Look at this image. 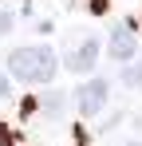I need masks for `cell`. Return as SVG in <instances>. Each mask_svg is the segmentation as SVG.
Listing matches in <instances>:
<instances>
[{
  "mask_svg": "<svg viewBox=\"0 0 142 146\" xmlns=\"http://www.w3.org/2000/svg\"><path fill=\"white\" fill-rule=\"evenodd\" d=\"M111 55H115V59H130V55H134V32L126 24H118L115 32H111Z\"/></svg>",
  "mask_w": 142,
  "mask_h": 146,
  "instance_id": "277c9868",
  "label": "cell"
},
{
  "mask_svg": "<svg viewBox=\"0 0 142 146\" xmlns=\"http://www.w3.org/2000/svg\"><path fill=\"white\" fill-rule=\"evenodd\" d=\"M0 95H8V79L4 75H0Z\"/></svg>",
  "mask_w": 142,
  "mask_h": 146,
  "instance_id": "52a82bcc",
  "label": "cell"
},
{
  "mask_svg": "<svg viewBox=\"0 0 142 146\" xmlns=\"http://www.w3.org/2000/svg\"><path fill=\"white\" fill-rule=\"evenodd\" d=\"M8 71L24 83H51L55 79V55L44 44H28V48H16L8 55Z\"/></svg>",
  "mask_w": 142,
  "mask_h": 146,
  "instance_id": "6da1fadb",
  "label": "cell"
},
{
  "mask_svg": "<svg viewBox=\"0 0 142 146\" xmlns=\"http://www.w3.org/2000/svg\"><path fill=\"white\" fill-rule=\"evenodd\" d=\"M75 103H79V111L91 119V115H99L103 107H107V83L103 79H91V83H83L79 91H75Z\"/></svg>",
  "mask_w": 142,
  "mask_h": 146,
  "instance_id": "3957f363",
  "label": "cell"
},
{
  "mask_svg": "<svg viewBox=\"0 0 142 146\" xmlns=\"http://www.w3.org/2000/svg\"><path fill=\"white\" fill-rule=\"evenodd\" d=\"M8 28H12V16H8V12H0V36H4Z\"/></svg>",
  "mask_w": 142,
  "mask_h": 146,
  "instance_id": "8992f818",
  "label": "cell"
},
{
  "mask_svg": "<svg viewBox=\"0 0 142 146\" xmlns=\"http://www.w3.org/2000/svg\"><path fill=\"white\" fill-rule=\"evenodd\" d=\"M126 87H142V63H134V67H126Z\"/></svg>",
  "mask_w": 142,
  "mask_h": 146,
  "instance_id": "5b68a950",
  "label": "cell"
},
{
  "mask_svg": "<svg viewBox=\"0 0 142 146\" xmlns=\"http://www.w3.org/2000/svg\"><path fill=\"white\" fill-rule=\"evenodd\" d=\"M99 59V40L95 36H75L67 44V67L71 71H91Z\"/></svg>",
  "mask_w": 142,
  "mask_h": 146,
  "instance_id": "7a4b0ae2",
  "label": "cell"
},
{
  "mask_svg": "<svg viewBox=\"0 0 142 146\" xmlns=\"http://www.w3.org/2000/svg\"><path fill=\"white\" fill-rule=\"evenodd\" d=\"M130 146H142V142H130Z\"/></svg>",
  "mask_w": 142,
  "mask_h": 146,
  "instance_id": "ba28073f",
  "label": "cell"
}]
</instances>
